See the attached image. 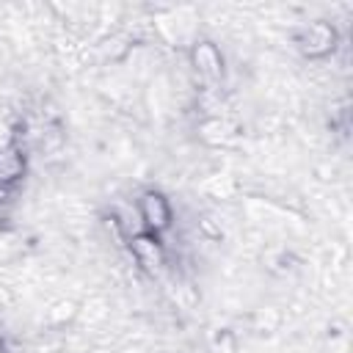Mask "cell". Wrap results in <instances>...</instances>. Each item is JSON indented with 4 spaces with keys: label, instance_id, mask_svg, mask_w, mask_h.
I'll use <instances>...</instances> for the list:
<instances>
[{
    "label": "cell",
    "instance_id": "6da1fadb",
    "mask_svg": "<svg viewBox=\"0 0 353 353\" xmlns=\"http://www.w3.org/2000/svg\"><path fill=\"white\" fill-rule=\"evenodd\" d=\"M141 210H143V221L152 226V229H163V226H168V204L160 199V196H146L143 199V204H141Z\"/></svg>",
    "mask_w": 353,
    "mask_h": 353
}]
</instances>
